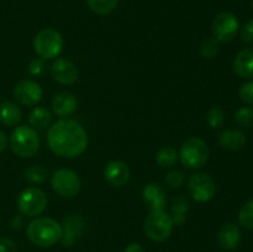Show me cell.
Returning <instances> with one entry per match:
<instances>
[{"instance_id": "obj_2", "label": "cell", "mask_w": 253, "mask_h": 252, "mask_svg": "<svg viewBox=\"0 0 253 252\" xmlns=\"http://www.w3.org/2000/svg\"><path fill=\"white\" fill-rule=\"evenodd\" d=\"M27 237L40 247H51L62 237V226L51 217H37L27 226Z\"/></svg>"}, {"instance_id": "obj_34", "label": "cell", "mask_w": 253, "mask_h": 252, "mask_svg": "<svg viewBox=\"0 0 253 252\" xmlns=\"http://www.w3.org/2000/svg\"><path fill=\"white\" fill-rule=\"evenodd\" d=\"M16 244L9 237H0V252H16Z\"/></svg>"}, {"instance_id": "obj_24", "label": "cell", "mask_w": 253, "mask_h": 252, "mask_svg": "<svg viewBox=\"0 0 253 252\" xmlns=\"http://www.w3.org/2000/svg\"><path fill=\"white\" fill-rule=\"evenodd\" d=\"M89 9L98 15L110 14L118 6L119 0H86Z\"/></svg>"}, {"instance_id": "obj_13", "label": "cell", "mask_w": 253, "mask_h": 252, "mask_svg": "<svg viewBox=\"0 0 253 252\" xmlns=\"http://www.w3.org/2000/svg\"><path fill=\"white\" fill-rule=\"evenodd\" d=\"M130 168L121 161H113V162L108 163L104 169L105 180L114 188H121L127 184L130 180Z\"/></svg>"}, {"instance_id": "obj_36", "label": "cell", "mask_w": 253, "mask_h": 252, "mask_svg": "<svg viewBox=\"0 0 253 252\" xmlns=\"http://www.w3.org/2000/svg\"><path fill=\"white\" fill-rule=\"evenodd\" d=\"M7 147V137L6 135H5V132H2L1 130H0V153L2 152V151L6 150Z\"/></svg>"}, {"instance_id": "obj_8", "label": "cell", "mask_w": 253, "mask_h": 252, "mask_svg": "<svg viewBox=\"0 0 253 252\" xmlns=\"http://www.w3.org/2000/svg\"><path fill=\"white\" fill-rule=\"evenodd\" d=\"M51 185L54 192L63 198H73L81 192L82 182L74 170L62 168L51 177Z\"/></svg>"}, {"instance_id": "obj_22", "label": "cell", "mask_w": 253, "mask_h": 252, "mask_svg": "<svg viewBox=\"0 0 253 252\" xmlns=\"http://www.w3.org/2000/svg\"><path fill=\"white\" fill-rule=\"evenodd\" d=\"M52 120V115L46 108L43 106H37L31 113L29 114L30 125L37 128H44L49 126Z\"/></svg>"}, {"instance_id": "obj_7", "label": "cell", "mask_w": 253, "mask_h": 252, "mask_svg": "<svg viewBox=\"0 0 253 252\" xmlns=\"http://www.w3.org/2000/svg\"><path fill=\"white\" fill-rule=\"evenodd\" d=\"M47 195L36 187L26 188L17 198V207L25 216L36 217L44 211L47 207Z\"/></svg>"}, {"instance_id": "obj_31", "label": "cell", "mask_w": 253, "mask_h": 252, "mask_svg": "<svg viewBox=\"0 0 253 252\" xmlns=\"http://www.w3.org/2000/svg\"><path fill=\"white\" fill-rule=\"evenodd\" d=\"M29 69V73L34 77H41L43 76L44 71H46V64H44V59L42 58H35L27 66Z\"/></svg>"}, {"instance_id": "obj_17", "label": "cell", "mask_w": 253, "mask_h": 252, "mask_svg": "<svg viewBox=\"0 0 253 252\" xmlns=\"http://www.w3.org/2000/svg\"><path fill=\"white\" fill-rule=\"evenodd\" d=\"M234 71L241 78H253V47H247L236 54Z\"/></svg>"}, {"instance_id": "obj_28", "label": "cell", "mask_w": 253, "mask_h": 252, "mask_svg": "<svg viewBox=\"0 0 253 252\" xmlns=\"http://www.w3.org/2000/svg\"><path fill=\"white\" fill-rule=\"evenodd\" d=\"M235 120L242 127H252L253 126V109L249 106L240 108L235 113Z\"/></svg>"}, {"instance_id": "obj_27", "label": "cell", "mask_w": 253, "mask_h": 252, "mask_svg": "<svg viewBox=\"0 0 253 252\" xmlns=\"http://www.w3.org/2000/svg\"><path fill=\"white\" fill-rule=\"evenodd\" d=\"M239 221L246 229L253 230V200L247 202L244 207L240 209Z\"/></svg>"}, {"instance_id": "obj_15", "label": "cell", "mask_w": 253, "mask_h": 252, "mask_svg": "<svg viewBox=\"0 0 253 252\" xmlns=\"http://www.w3.org/2000/svg\"><path fill=\"white\" fill-rule=\"evenodd\" d=\"M142 198L151 211L165 210L167 198H166L165 190L157 183H150L146 185L142 190Z\"/></svg>"}, {"instance_id": "obj_20", "label": "cell", "mask_w": 253, "mask_h": 252, "mask_svg": "<svg viewBox=\"0 0 253 252\" xmlns=\"http://www.w3.org/2000/svg\"><path fill=\"white\" fill-rule=\"evenodd\" d=\"M21 109L11 101H2L0 104V121L6 126H16L21 121Z\"/></svg>"}, {"instance_id": "obj_10", "label": "cell", "mask_w": 253, "mask_h": 252, "mask_svg": "<svg viewBox=\"0 0 253 252\" xmlns=\"http://www.w3.org/2000/svg\"><path fill=\"white\" fill-rule=\"evenodd\" d=\"M239 20L232 12H220L211 25L212 35L219 42H230L239 32Z\"/></svg>"}, {"instance_id": "obj_33", "label": "cell", "mask_w": 253, "mask_h": 252, "mask_svg": "<svg viewBox=\"0 0 253 252\" xmlns=\"http://www.w3.org/2000/svg\"><path fill=\"white\" fill-rule=\"evenodd\" d=\"M241 39L246 43H253V19L249 20L241 29Z\"/></svg>"}, {"instance_id": "obj_6", "label": "cell", "mask_w": 253, "mask_h": 252, "mask_svg": "<svg viewBox=\"0 0 253 252\" xmlns=\"http://www.w3.org/2000/svg\"><path fill=\"white\" fill-rule=\"evenodd\" d=\"M173 219L165 210L151 211L146 217L145 231L152 241L163 242L170 236L173 231Z\"/></svg>"}, {"instance_id": "obj_19", "label": "cell", "mask_w": 253, "mask_h": 252, "mask_svg": "<svg viewBox=\"0 0 253 252\" xmlns=\"http://www.w3.org/2000/svg\"><path fill=\"white\" fill-rule=\"evenodd\" d=\"M220 145L222 148L227 151H239L244 148L245 143H246V137H245L244 132L236 128H229L225 130L224 132L220 135Z\"/></svg>"}, {"instance_id": "obj_14", "label": "cell", "mask_w": 253, "mask_h": 252, "mask_svg": "<svg viewBox=\"0 0 253 252\" xmlns=\"http://www.w3.org/2000/svg\"><path fill=\"white\" fill-rule=\"evenodd\" d=\"M84 231V221L78 215H71L66 217L62 227L61 241L63 246H72L77 239L82 236Z\"/></svg>"}, {"instance_id": "obj_35", "label": "cell", "mask_w": 253, "mask_h": 252, "mask_svg": "<svg viewBox=\"0 0 253 252\" xmlns=\"http://www.w3.org/2000/svg\"><path fill=\"white\" fill-rule=\"evenodd\" d=\"M125 252H145L143 247L141 246L140 244H130L125 249Z\"/></svg>"}, {"instance_id": "obj_9", "label": "cell", "mask_w": 253, "mask_h": 252, "mask_svg": "<svg viewBox=\"0 0 253 252\" xmlns=\"http://www.w3.org/2000/svg\"><path fill=\"white\" fill-rule=\"evenodd\" d=\"M188 189L193 199L198 203H207L214 198L216 185L211 175L207 173H195L188 180Z\"/></svg>"}, {"instance_id": "obj_26", "label": "cell", "mask_w": 253, "mask_h": 252, "mask_svg": "<svg viewBox=\"0 0 253 252\" xmlns=\"http://www.w3.org/2000/svg\"><path fill=\"white\" fill-rule=\"evenodd\" d=\"M25 178L30 183H42L47 178V169L40 165L30 166L25 170Z\"/></svg>"}, {"instance_id": "obj_25", "label": "cell", "mask_w": 253, "mask_h": 252, "mask_svg": "<svg viewBox=\"0 0 253 252\" xmlns=\"http://www.w3.org/2000/svg\"><path fill=\"white\" fill-rule=\"evenodd\" d=\"M219 41L215 37H208L200 44V54L207 59L216 57V54L219 53Z\"/></svg>"}, {"instance_id": "obj_4", "label": "cell", "mask_w": 253, "mask_h": 252, "mask_svg": "<svg viewBox=\"0 0 253 252\" xmlns=\"http://www.w3.org/2000/svg\"><path fill=\"white\" fill-rule=\"evenodd\" d=\"M210 151L207 142L200 137H190L180 148V162L189 169H199L207 165Z\"/></svg>"}, {"instance_id": "obj_32", "label": "cell", "mask_w": 253, "mask_h": 252, "mask_svg": "<svg viewBox=\"0 0 253 252\" xmlns=\"http://www.w3.org/2000/svg\"><path fill=\"white\" fill-rule=\"evenodd\" d=\"M240 99L245 104L252 105L253 104V82H247L240 89Z\"/></svg>"}, {"instance_id": "obj_37", "label": "cell", "mask_w": 253, "mask_h": 252, "mask_svg": "<svg viewBox=\"0 0 253 252\" xmlns=\"http://www.w3.org/2000/svg\"><path fill=\"white\" fill-rule=\"evenodd\" d=\"M252 7H253V0H252Z\"/></svg>"}, {"instance_id": "obj_16", "label": "cell", "mask_w": 253, "mask_h": 252, "mask_svg": "<svg viewBox=\"0 0 253 252\" xmlns=\"http://www.w3.org/2000/svg\"><path fill=\"white\" fill-rule=\"evenodd\" d=\"M217 241H219L221 249L231 251L239 246L240 241H241V231L235 224L227 222V224L222 225L221 229L219 230Z\"/></svg>"}, {"instance_id": "obj_23", "label": "cell", "mask_w": 253, "mask_h": 252, "mask_svg": "<svg viewBox=\"0 0 253 252\" xmlns=\"http://www.w3.org/2000/svg\"><path fill=\"white\" fill-rule=\"evenodd\" d=\"M178 160V152L174 147L172 146H165L161 148L156 156V161H157L158 166L163 168H169L177 163Z\"/></svg>"}, {"instance_id": "obj_3", "label": "cell", "mask_w": 253, "mask_h": 252, "mask_svg": "<svg viewBox=\"0 0 253 252\" xmlns=\"http://www.w3.org/2000/svg\"><path fill=\"white\" fill-rule=\"evenodd\" d=\"M10 147L12 152L21 158H30L37 153L40 148V137L31 126H17L10 137Z\"/></svg>"}, {"instance_id": "obj_18", "label": "cell", "mask_w": 253, "mask_h": 252, "mask_svg": "<svg viewBox=\"0 0 253 252\" xmlns=\"http://www.w3.org/2000/svg\"><path fill=\"white\" fill-rule=\"evenodd\" d=\"M77 109V99L73 94L68 91H61L54 95L52 100V110L57 116H68L73 114Z\"/></svg>"}, {"instance_id": "obj_5", "label": "cell", "mask_w": 253, "mask_h": 252, "mask_svg": "<svg viewBox=\"0 0 253 252\" xmlns=\"http://www.w3.org/2000/svg\"><path fill=\"white\" fill-rule=\"evenodd\" d=\"M63 48V37L57 30L43 29L35 36L34 49L42 59H52Z\"/></svg>"}, {"instance_id": "obj_12", "label": "cell", "mask_w": 253, "mask_h": 252, "mask_svg": "<svg viewBox=\"0 0 253 252\" xmlns=\"http://www.w3.org/2000/svg\"><path fill=\"white\" fill-rule=\"evenodd\" d=\"M51 76L57 83L69 85L76 83L79 77V72L72 61L66 58H57L51 66Z\"/></svg>"}, {"instance_id": "obj_30", "label": "cell", "mask_w": 253, "mask_h": 252, "mask_svg": "<svg viewBox=\"0 0 253 252\" xmlns=\"http://www.w3.org/2000/svg\"><path fill=\"white\" fill-rule=\"evenodd\" d=\"M166 183L170 189H178L184 183V173L180 170H172L166 175Z\"/></svg>"}, {"instance_id": "obj_11", "label": "cell", "mask_w": 253, "mask_h": 252, "mask_svg": "<svg viewBox=\"0 0 253 252\" xmlns=\"http://www.w3.org/2000/svg\"><path fill=\"white\" fill-rule=\"evenodd\" d=\"M14 98L17 103L26 106H34L41 100L42 88L36 82L24 79L20 81L14 88Z\"/></svg>"}, {"instance_id": "obj_29", "label": "cell", "mask_w": 253, "mask_h": 252, "mask_svg": "<svg viewBox=\"0 0 253 252\" xmlns=\"http://www.w3.org/2000/svg\"><path fill=\"white\" fill-rule=\"evenodd\" d=\"M224 120H225V114L220 108L214 106V108H211L207 113V121L212 128L221 127L222 124H224Z\"/></svg>"}, {"instance_id": "obj_21", "label": "cell", "mask_w": 253, "mask_h": 252, "mask_svg": "<svg viewBox=\"0 0 253 252\" xmlns=\"http://www.w3.org/2000/svg\"><path fill=\"white\" fill-rule=\"evenodd\" d=\"M189 200L185 197H177L172 203V219L173 224L182 226L187 220V212L189 210Z\"/></svg>"}, {"instance_id": "obj_1", "label": "cell", "mask_w": 253, "mask_h": 252, "mask_svg": "<svg viewBox=\"0 0 253 252\" xmlns=\"http://www.w3.org/2000/svg\"><path fill=\"white\" fill-rule=\"evenodd\" d=\"M47 143L57 156L74 158L86 150L88 136L81 124L71 119H61L49 127Z\"/></svg>"}]
</instances>
